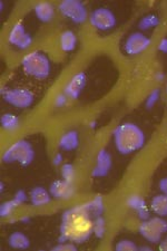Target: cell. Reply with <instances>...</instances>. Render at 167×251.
Masks as SVG:
<instances>
[{"mask_svg":"<svg viewBox=\"0 0 167 251\" xmlns=\"http://www.w3.org/2000/svg\"><path fill=\"white\" fill-rule=\"evenodd\" d=\"M3 100L11 106L19 110L30 107L35 102V95L27 88H11L2 93Z\"/></svg>","mask_w":167,"mask_h":251,"instance_id":"cell-7","label":"cell"},{"mask_svg":"<svg viewBox=\"0 0 167 251\" xmlns=\"http://www.w3.org/2000/svg\"><path fill=\"white\" fill-rule=\"evenodd\" d=\"M58 147L63 151H74L79 147V134L76 131H68L60 136Z\"/></svg>","mask_w":167,"mask_h":251,"instance_id":"cell-17","label":"cell"},{"mask_svg":"<svg viewBox=\"0 0 167 251\" xmlns=\"http://www.w3.org/2000/svg\"><path fill=\"white\" fill-rule=\"evenodd\" d=\"M138 232L150 244H158L167 233V221L158 216L149 217L148 219L142 221L138 226Z\"/></svg>","mask_w":167,"mask_h":251,"instance_id":"cell-5","label":"cell"},{"mask_svg":"<svg viewBox=\"0 0 167 251\" xmlns=\"http://www.w3.org/2000/svg\"><path fill=\"white\" fill-rule=\"evenodd\" d=\"M157 50L163 52V54H167V37L161 39V42L157 46Z\"/></svg>","mask_w":167,"mask_h":251,"instance_id":"cell-30","label":"cell"},{"mask_svg":"<svg viewBox=\"0 0 167 251\" xmlns=\"http://www.w3.org/2000/svg\"><path fill=\"white\" fill-rule=\"evenodd\" d=\"M29 200L36 208H42V206H46L50 203L52 196L49 190L45 189L44 187H36L29 193Z\"/></svg>","mask_w":167,"mask_h":251,"instance_id":"cell-16","label":"cell"},{"mask_svg":"<svg viewBox=\"0 0 167 251\" xmlns=\"http://www.w3.org/2000/svg\"><path fill=\"white\" fill-rule=\"evenodd\" d=\"M49 191L54 199L69 200L75 194V187L71 182L64 179L56 180L50 184Z\"/></svg>","mask_w":167,"mask_h":251,"instance_id":"cell-13","label":"cell"},{"mask_svg":"<svg viewBox=\"0 0 167 251\" xmlns=\"http://www.w3.org/2000/svg\"><path fill=\"white\" fill-rule=\"evenodd\" d=\"M116 16L108 8H97L89 15L91 25L100 31H108L116 26Z\"/></svg>","mask_w":167,"mask_h":251,"instance_id":"cell-8","label":"cell"},{"mask_svg":"<svg viewBox=\"0 0 167 251\" xmlns=\"http://www.w3.org/2000/svg\"><path fill=\"white\" fill-rule=\"evenodd\" d=\"M115 250L117 251H136L138 250V247L136 244L132 240H127V239H124V240L118 241L115 246Z\"/></svg>","mask_w":167,"mask_h":251,"instance_id":"cell-26","label":"cell"},{"mask_svg":"<svg viewBox=\"0 0 167 251\" xmlns=\"http://www.w3.org/2000/svg\"><path fill=\"white\" fill-rule=\"evenodd\" d=\"M87 84V75L85 72H79L72 76L68 80L66 86L64 88V94L66 95L69 100H78L84 88L86 87Z\"/></svg>","mask_w":167,"mask_h":251,"instance_id":"cell-11","label":"cell"},{"mask_svg":"<svg viewBox=\"0 0 167 251\" xmlns=\"http://www.w3.org/2000/svg\"><path fill=\"white\" fill-rule=\"evenodd\" d=\"M150 209L158 217H167V194L161 193L150 201Z\"/></svg>","mask_w":167,"mask_h":251,"instance_id":"cell-19","label":"cell"},{"mask_svg":"<svg viewBox=\"0 0 167 251\" xmlns=\"http://www.w3.org/2000/svg\"><path fill=\"white\" fill-rule=\"evenodd\" d=\"M161 20L160 17L154 14H149V15H146L143 17L140 23H138V28H140L141 30H149V29H153V28L157 27L160 25Z\"/></svg>","mask_w":167,"mask_h":251,"instance_id":"cell-22","label":"cell"},{"mask_svg":"<svg viewBox=\"0 0 167 251\" xmlns=\"http://www.w3.org/2000/svg\"><path fill=\"white\" fill-rule=\"evenodd\" d=\"M113 167V160L112 155L107 150L101 149L98 152L96 157V164L93 169L92 176L94 177H103L106 176L111 171Z\"/></svg>","mask_w":167,"mask_h":251,"instance_id":"cell-12","label":"cell"},{"mask_svg":"<svg viewBox=\"0 0 167 251\" xmlns=\"http://www.w3.org/2000/svg\"><path fill=\"white\" fill-rule=\"evenodd\" d=\"M8 245L14 249L25 250L30 247V240L25 233L23 232H13L8 238Z\"/></svg>","mask_w":167,"mask_h":251,"instance_id":"cell-20","label":"cell"},{"mask_svg":"<svg viewBox=\"0 0 167 251\" xmlns=\"http://www.w3.org/2000/svg\"><path fill=\"white\" fill-rule=\"evenodd\" d=\"M114 143L120 154L127 155L138 151L145 144V134L138 125L126 122L114 129Z\"/></svg>","mask_w":167,"mask_h":251,"instance_id":"cell-2","label":"cell"},{"mask_svg":"<svg viewBox=\"0 0 167 251\" xmlns=\"http://www.w3.org/2000/svg\"><path fill=\"white\" fill-rule=\"evenodd\" d=\"M34 13L39 22L50 23L55 18L56 8L51 2L42 1V2H37L34 6Z\"/></svg>","mask_w":167,"mask_h":251,"instance_id":"cell-15","label":"cell"},{"mask_svg":"<svg viewBox=\"0 0 167 251\" xmlns=\"http://www.w3.org/2000/svg\"><path fill=\"white\" fill-rule=\"evenodd\" d=\"M105 203L101 197H95L84 204L69 208L60 221L59 241L84 244L94 234V221L103 216Z\"/></svg>","mask_w":167,"mask_h":251,"instance_id":"cell-1","label":"cell"},{"mask_svg":"<svg viewBox=\"0 0 167 251\" xmlns=\"http://www.w3.org/2000/svg\"><path fill=\"white\" fill-rule=\"evenodd\" d=\"M160 249L163 251H167V236L160 241Z\"/></svg>","mask_w":167,"mask_h":251,"instance_id":"cell-33","label":"cell"},{"mask_svg":"<svg viewBox=\"0 0 167 251\" xmlns=\"http://www.w3.org/2000/svg\"><path fill=\"white\" fill-rule=\"evenodd\" d=\"M8 42L18 50H28L34 40L22 23H16L8 34Z\"/></svg>","mask_w":167,"mask_h":251,"instance_id":"cell-9","label":"cell"},{"mask_svg":"<svg viewBox=\"0 0 167 251\" xmlns=\"http://www.w3.org/2000/svg\"><path fill=\"white\" fill-rule=\"evenodd\" d=\"M158 187H160V190L162 191V193L167 194V177H164V179H162L160 181Z\"/></svg>","mask_w":167,"mask_h":251,"instance_id":"cell-31","label":"cell"},{"mask_svg":"<svg viewBox=\"0 0 167 251\" xmlns=\"http://www.w3.org/2000/svg\"><path fill=\"white\" fill-rule=\"evenodd\" d=\"M166 94H167V86H166Z\"/></svg>","mask_w":167,"mask_h":251,"instance_id":"cell-34","label":"cell"},{"mask_svg":"<svg viewBox=\"0 0 167 251\" xmlns=\"http://www.w3.org/2000/svg\"><path fill=\"white\" fill-rule=\"evenodd\" d=\"M76 244L71 241H59V244L55 246L52 250L55 251H69V250H76L77 247L75 246Z\"/></svg>","mask_w":167,"mask_h":251,"instance_id":"cell-28","label":"cell"},{"mask_svg":"<svg viewBox=\"0 0 167 251\" xmlns=\"http://www.w3.org/2000/svg\"><path fill=\"white\" fill-rule=\"evenodd\" d=\"M152 45V39L140 31L130 34L125 42V51L130 56L140 55Z\"/></svg>","mask_w":167,"mask_h":251,"instance_id":"cell-10","label":"cell"},{"mask_svg":"<svg viewBox=\"0 0 167 251\" xmlns=\"http://www.w3.org/2000/svg\"><path fill=\"white\" fill-rule=\"evenodd\" d=\"M68 97L64 94H59L58 96L56 97V100H55V106L56 107H59V108H62V107H64L65 105H66L67 103H68Z\"/></svg>","mask_w":167,"mask_h":251,"instance_id":"cell-29","label":"cell"},{"mask_svg":"<svg viewBox=\"0 0 167 251\" xmlns=\"http://www.w3.org/2000/svg\"><path fill=\"white\" fill-rule=\"evenodd\" d=\"M58 10L64 17L75 24H83L89 18L86 6L79 0H64L58 5Z\"/></svg>","mask_w":167,"mask_h":251,"instance_id":"cell-6","label":"cell"},{"mask_svg":"<svg viewBox=\"0 0 167 251\" xmlns=\"http://www.w3.org/2000/svg\"><path fill=\"white\" fill-rule=\"evenodd\" d=\"M106 233V221L103 216L97 217L95 221H94V234L96 238L101 239Z\"/></svg>","mask_w":167,"mask_h":251,"instance_id":"cell-25","label":"cell"},{"mask_svg":"<svg viewBox=\"0 0 167 251\" xmlns=\"http://www.w3.org/2000/svg\"><path fill=\"white\" fill-rule=\"evenodd\" d=\"M20 206V204L16 201L14 198L9 201L3 202L1 204V208H0V214H1V218H9L13 216L15 210Z\"/></svg>","mask_w":167,"mask_h":251,"instance_id":"cell-23","label":"cell"},{"mask_svg":"<svg viewBox=\"0 0 167 251\" xmlns=\"http://www.w3.org/2000/svg\"><path fill=\"white\" fill-rule=\"evenodd\" d=\"M63 163V155L58 153V154H56V156L54 157V164L55 165H60Z\"/></svg>","mask_w":167,"mask_h":251,"instance_id":"cell-32","label":"cell"},{"mask_svg":"<svg viewBox=\"0 0 167 251\" xmlns=\"http://www.w3.org/2000/svg\"><path fill=\"white\" fill-rule=\"evenodd\" d=\"M1 126L7 132H15L17 131L20 126V121L17 115L11 114V113H6L1 116Z\"/></svg>","mask_w":167,"mask_h":251,"instance_id":"cell-21","label":"cell"},{"mask_svg":"<svg viewBox=\"0 0 167 251\" xmlns=\"http://www.w3.org/2000/svg\"><path fill=\"white\" fill-rule=\"evenodd\" d=\"M35 160V149L30 142L26 140L16 141L8 148L2 155L6 163H18L23 167L31 164Z\"/></svg>","mask_w":167,"mask_h":251,"instance_id":"cell-4","label":"cell"},{"mask_svg":"<svg viewBox=\"0 0 167 251\" xmlns=\"http://www.w3.org/2000/svg\"><path fill=\"white\" fill-rule=\"evenodd\" d=\"M62 177L65 181L74 183L76 179V169L71 163H65L62 165Z\"/></svg>","mask_w":167,"mask_h":251,"instance_id":"cell-24","label":"cell"},{"mask_svg":"<svg viewBox=\"0 0 167 251\" xmlns=\"http://www.w3.org/2000/svg\"><path fill=\"white\" fill-rule=\"evenodd\" d=\"M22 67L27 75L36 79H45L50 75L51 63L40 51H31L22 59Z\"/></svg>","mask_w":167,"mask_h":251,"instance_id":"cell-3","label":"cell"},{"mask_svg":"<svg viewBox=\"0 0 167 251\" xmlns=\"http://www.w3.org/2000/svg\"><path fill=\"white\" fill-rule=\"evenodd\" d=\"M127 206L129 209H132L133 211H135L137 213V216L141 218L142 220L148 219L150 217V212L149 209L147 206V203H146L145 199L138 194H133V196H129L127 198Z\"/></svg>","mask_w":167,"mask_h":251,"instance_id":"cell-14","label":"cell"},{"mask_svg":"<svg viewBox=\"0 0 167 251\" xmlns=\"http://www.w3.org/2000/svg\"><path fill=\"white\" fill-rule=\"evenodd\" d=\"M160 90H154L153 92L149 93V95L146 100V107L147 108H153L155 105L157 104L158 100H160Z\"/></svg>","mask_w":167,"mask_h":251,"instance_id":"cell-27","label":"cell"},{"mask_svg":"<svg viewBox=\"0 0 167 251\" xmlns=\"http://www.w3.org/2000/svg\"><path fill=\"white\" fill-rule=\"evenodd\" d=\"M78 38L74 31L65 30L59 36V47L64 52H72L76 50Z\"/></svg>","mask_w":167,"mask_h":251,"instance_id":"cell-18","label":"cell"}]
</instances>
